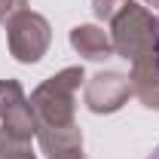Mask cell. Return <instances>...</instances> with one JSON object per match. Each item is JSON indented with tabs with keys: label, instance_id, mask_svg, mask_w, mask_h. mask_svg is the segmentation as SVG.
<instances>
[{
	"label": "cell",
	"instance_id": "6da1fadb",
	"mask_svg": "<svg viewBox=\"0 0 159 159\" xmlns=\"http://www.w3.org/2000/svg\"><path fill=\"white\" fill-rule=\"evenodd\" d=\"M74 46L86 49L89 58H101V55H107V43H104V37H101L95 28H77V34H74Z\"/></svg>",
	"mask_w": 159,
	"mask_h": 159
},
{
	"label": "cell",
	"instance_id": "7a4b0ae2",
	"mask_svg": "<svg viewBox=\"0 0 159 159\" xmlns=\"http://www.w3.org/2000/svg\"><path fill=\"white\" fill-rule=\"evenodd\" d=\"M147 159H159V147H156V150H153V156H147Z\"/></svg>",
	"mask_w": 159,
	"mask_h": 159
}]
</instances>
